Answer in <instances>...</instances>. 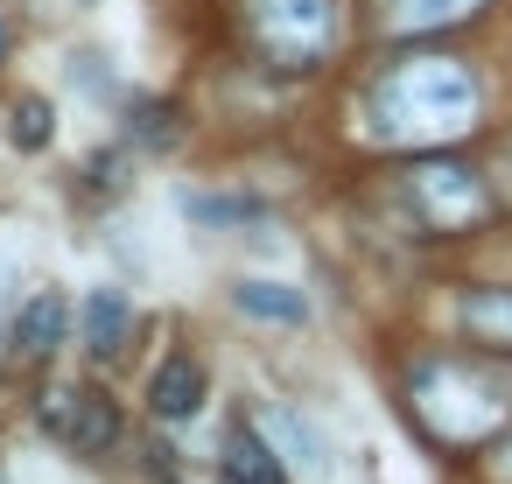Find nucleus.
Segmentation results:
<instances>
[{
  "mask_svg": "<svg viewBox=\"0 0 512 484\" xmlns=\"http://www.w3.org/2000/svg\"><path fill=\"white\" fill-rule=\"evenodd\" d=\"M477 127V78L456 57H407L372 92V134L393 148L463 141Z\"/></svg>",
  "mask_w": 512,
  "mask_h": 484,
  "instance_id": "obj_1",
  "label": "nucleus"
},
{
  "mask_svg": "<svg viewBox=\"0 0 512 484\" xmlns=\"http://www.w3.org/2000/svg\"><path fill=\"white\" fill-rule=\"evenodd\" d=\"M414 407H421V421H428L442 442H477V435H491L498 414H505L498 386L477 379L470 365H421V372H414Z\"/></svg>",
  "mask_w": 512,
  "mask_h": 484,
  "instance_id": "obj_2",
  "label": "nucleus"
},
{
  "mask_svg": "<svg viewBox=\"0 0 512 484\" xmlns=\"http://www.w3.org/2000/svg\"><path fill=\"white\" fill-rule=\"evenodd\" d=\"M246 15H253V36L267 43V57L309 71L316 57L337 50V0H246Z\"/></svg>",
  "mask_w": 512,
  "mask_h": 484,
  "instance_id": "obj_3",
  "label": "nucleus"
},
{
  "mask_svg": "<svg viewBox=\"0 0 512 484\" xmlns=\"http://www.w3.org/2000/svg\"><path fill=\"white\" fill-rule=\"evenodd\" d=\"M407 183H414V204H421V218H428V225H442V232H456V225H477V218L491 211V190H484V176H470L463 162H421Z\"/></svg>",
  "mask_w": 512,
  "mask_h": 484,
  "instance_id": "obj_4",
  "label": "nucleus"
},
{
  "mask_svg": "<svg viewBox=\"0 0 512 484\" xmlns=\"http://www.w3.org/2000/svg\"><path fill=\"white\" fill-rule=\"evenodd\" d=\"M36 414H43V428H50L57 442H71V449H106V442L120 435L113 400L92 393V386H50V393L36 400Z\"/></svg>",
  "mask_w": 512,
  "mask_h": 484,
  "instance_id": "obj_5",
  "label": "nucleus"
},
{
  "mask_svg": "<svg viewBox=\"0 0 512 484\" xmlns=\"http://www.w3.org/2000/svg\"><path fill=\"white\" fill-rule=\"evenodd\" d=\"M127 330H134V302H127V288H92V295H85V316H78L85 351H92V358H113V351L127 344Z\"/></svg>",
  "mask_w": 512,
  "mask_h": 484,
  "instance_id": "obj_6",
  "label": "nucleus"
},
{
  "mask_svg": "<svg viewBox=\"0 0 512 484\" xmlns=\"http://www.w3.org/2000/svg\"><path fill=\"white\" fill-rule=\"evenodd\" d=\"M148 407H155V421H190L204 407V365L197 358H162L155 379H148Z\"/></svg>",
  "mask_w": 512,
  "mask_h": 484,
  "instance_id": "obj_7",
  "label": "nucleus"
},
{
  "mask_svg": "<svg viewBox=\"0 0 512 484\" xmlns=\"http://www.w3.org/2000/svg\"><path fill=\"white\" fill-rule=\"evenodd\" d=\"M64 330H71V309H64V295H57V288H43V295H29V302H22V316H15V351L50 358V351L64 344Z\"/></svg>",
  "mask_w": 512,
  "mask_h": 484,
  "instance_id": "obj_8",
  "label": "nucleus"
},
{
  "mask_svg": "<svg viewBox=\"0 0 512 484\" xmlns=\"http://www.w3.org/2000/svg\"><path fill=\"white\" fill-rule=\"evenodd\" d=\"M288 470H281V449L274 442H260L253 428H232L225 435V484H281Z\"/></svg>",
  "mask_w": 512,
  "mask_h": 484,
  "instance_id": "obj_9",
  "label": "nucleus"
},
{
  "mask_svg": "<svg viewBox=\"0 0 512 484\" xmlns=\"http://www.w3.org/2000/svg\"><path fill=\"white\" fill-rule=\"evenodd\" d=\"M232 302H239L246 316H260V323H309V302H302V288H288V281H239Z\"/></svg>",
  "mask_w": 512,
  "mask_h": 484,
  "instance_id": "obj_10",
  "label": "nucleus"
},
{
  "mask_svg": "<svg viewBox=\"0 0 512 484\" xmlns=\"http://www.w3.org/2000/svg\"><path fill=\"white\" fill-rule=\"evenodd\" d=\"M274 442L288 449V463H295L302 477H323V470H330V449H323V435H316L302 414H288V407L274 414Z\"/></svg>",
  "mask_w": 512,
  "mask_h": 484,
  "instance_id": "obj_11",
  "label": "nucleus"
},
{
  "mask_svg": "<svg viewBox=\"0 0 512 484\" xmlns=\"http://www.w3.org/2000/svg\"><path fill=\"white\" fill-rule=\"evenodd\" d=\"M484 0H386V22L393 29H449V22H470Z\"/></svg>",
  "mask_w": 512,
  "mask_h": 484,
  "instance_id": "obj_12",
  "label": "nucleus"
},
{
  "mask_svg": "<svg viewBox=\"0 0 512 484\" xmlns=\"http://www.w3.org/2000/svg\"><path fill=\"white\" fill-rule=\"evenodd\" d=\"M463 323H470L477 337L512 344V288H498V295H470V302H463Z\"/></svg>",
  "mask_w": 512,
  "mask_h": 484,
  "instance_id": "obj_13",
  "label": "nucleus"
},
{
  "mask_svg": "<svg viewBox=\"0 0 512 484\" xmlns=\"http://www.w3.org/2000/svg\"><path fill=\"white\" fill-rule=\"evenodd\" d=\"M50 134H57L50 106H43V99H22V106H15V148L36 155V148H50Z\"/></svg>",
  "mask_w": 512,
  "mask_h": 484,
  "instance_id": "obj_14",
  "label": "nucleus"
},
{
  "mask_svg": "<svg viewBox=\"0 0 512 484\" xmlns=\"http://www.w3.org/2000/svg\"><path fill=\"white\" fill-rule=\"evenodd\" d=\"M8 281H15V260H8V253H0V302H8Z\"/></svg>",
  "mask_w": 512,
  "mask_h": 484,
  "instance_id": "obj_15",
  "label": "nucleus"
},
{
  "mask_svg": "<svg viewBox=\"0 0 512 484\" xmlns=\"http://www.w3.org/2000/svg\"><path fill=\"white\" fill-rule=\"evenodd\" d=\"M0 50H8V29H0Z\"/></svg>",
  "mask_w": 512,
  "mask_h": 484,
  "instance_id": "obj_16",
  "label": "nucleus"
}]
</instances>
